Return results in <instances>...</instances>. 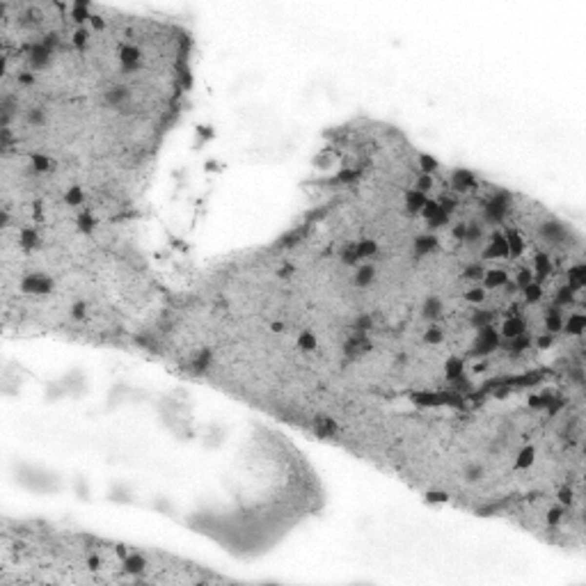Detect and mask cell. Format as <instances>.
Here are the masks:
<instances>
[{
	"mask_svg": "<svg viewBox=\"0 0 586 586\" xmlns=\"http://www.w3.org/2000/svg\"><path fill=\"white\" fill-rule=\"evenodd\" d=\"M433 188V179H430V174H419V179H417V183H414V190H419V193H429V190Z\"/></svg>",
	"mask_w": 586,
	"mask_h": 586,
	"instance_id": "obj_36",
	"label": "cell"
},
{
	"mask_svg": "<svg viewBox=\"0 0 586 586\" xmlns=\"http://www.w3.org/2000/svg\"><path fill=\"white\" fill-rule=\"evenodd\" d=\"M85 44H87V32H85V30H78V32L74 35V46H76V48H83Z\"/></svg>",
	"mask_w": 586,
	"mask_h": 586,
	"instance_id": "obj_42",
	"label": "cell"
},
{
	"mask_svg": "<svg viewBox=\"0 0 586 586\" xmlns=\"http://www.w3.org/2000/svg\"><path fill=\"white\" fill-rule=\"evenodd\" d=\"M552 341H554V339H552V334L547 332V334L538 337V348H549V346H552Z\"/></svg>",
	"mask_w": 586,
	"mask_h": 586,
	"instance_id": "obj_45",
	"label": "cell"
},
{
	"mask_svg": "<svg viewBox=\"0 0 586 586\" xmlns=\"http://www.w3.org/2000/svg\"><path fill=\"white\" fill-rule=\"evenodd\" d=\"M506 245H508V254H513V259H518L522 252H525V241H522V236H520L518 229H508L506 232Z\"/></svg>",
	"mask_w": 586,
	"mask_h": 586,
	"instance_id": "obj_6",
	"label": "cell"
},
{
	"mask_svg": "<svg viewBox=\"0 0 586 586\" xmlns=\"http://www.w3.org/2000/svg\"><path fill=\"white\" fill-rule=\"evenodd\" d=\"M373 282V266H362L357 275H355V284L357 286H367Z\"/></svg>",
	"mask_w": 586,
	"mask_h": 586,
	"instance_id": "obj_21",
	"label": "cell"
},
{
	"mask_svg": "<svg viewBox=\"0 0 586 586\" xmlns=\"http://www.w3.org/2000/svg\"><path fill=\"white\" fill-rule=\"evenodd\" d=\"M506 282H508V275H506V271H502V268L486 271V275H483L486 289H499V286H506Z\"/></svg>",
	"mask_w": 586,
	"mask_h": 586,
	"instance_id": "obj_8",
	"label": "cell"
},
{
	"mask_svg": "<svg viewBox=\"0 0 586 586\" xmlns=\"http://www.w3.org/2000/svg\"><path fill=\"white\" fill-rule=\"evenodd\" d=\"M147 568V561H144L142 556L140 554H131L126 559V570H131V572H140V570H144Z\"/></svg>",
	"mask_w": 586,
	"mask_h": 586,
	"instance_id": "obj_26",
	"label": "cell"
},
{
	"mask_svg": "<svg viewBox=\"0 0 586 586\" xmlns=\"http://www.w3.org/2000/svg\"><path fill=\"white\" fill-rule=\"evenodd\" d=\"M437 248V238L435 236H419L417 241H414V250H417V254H426L429 250Z\"/></svg>",
	"mask_w": 586,
	"mask_h": 586,
	"instance_id": "obj_19",
	"label": "cell"
},
{
	"mask_svg": "<svg viewBox=\"0 0 586 586\" xmlns=\"http://www.w3.org/2000/svg\"><path fill=\"white\" fill-rule=\"evenodd\" d=\"M440 211H442V209H440V204H437V199H426V204L421 206V211H419V213H421V215H424V218H426V220H433V218H435V215H437V213H440Z\"/></svg>",
	"mask_w": 586,
	"mask_h": 586,
	"instance_id": "obj_22",
	"label": "cell"
},
{
	"mask_svg": "<svg viewBox=\"0 0 586 586\" xmlns=\"http://www.w3.org/2000/svg\"><path fill=\"white\" fill-rule=\"evenodd\" d=\"M298 348H300V351H314L316 348V337L309 330L300 332V337H298Z\"/></svg>",
	"mask_w": 586,
	"mask_h": 586,
	"instance_id": "obj_23",
	"label": "cell"
},
{
	"mask_svg": "<svg viewBox=\"0 0 586 586\" xmlns=\"http://www.w3.org/2000/svg\"><path fill=\"white\" fill-rule=\"evenodd\" d=\"M64 202L71 204V206H76V204H83V190L78 188V186L69 188V190H67V195H64Z\"/></svg>",
	"mask_w": 586,
	"mask_h": 586,
	"instance_id": "obj_33",
	"label": "cell"
},
{
	"mask_svg": "<svg viewBox=\"0 0 586 586\" xmlns=\"http://www.w3.org/2000/svg\"><path fill=\"white\" fill-rule=\"evenodd\" d=\"M126 97H128V92L124 90V87H115V90H110V94H108V101H110V103H119V101H124Z\"/></svg>",
	"mask_w": 586,
	"mask_h": 586,
	"instance_id": "obj_39",
	"label": "cell"
},
{
	"mask_svg": "<svg viewBox=\"0 0 586 586\" xmlns=\"http://www.w3.org/2000/svg\"><path fill=\"white\" fill-rule=\"evenodd\" d=\"M549 271H552V263H549V256L547 254H536L534 256V275H538V277H547Z\"/></svg>",
	"mask_w": 586,
	"mask_h": 586,
	"instance_id": "obj_15",
	"label": "cell"
},
{
	"mask_svg": "<svg viewBox=\"0 0 586 586\" xmlns=\"http://www.w3.org/2000/svg\"><path fill=\"white\" fill-rule=\"evenodd\" d=\"M525 330H527L525 321H522V318H518V316H513V318H506V321H504V325H502V337L513 339V337H518V334H522Z\"/></svg>",
	"mask_w": 586,
	"mask_h": 586,
	"instance_id": "obj_9",
	"label": "cell"
},
{
	"mask_svg": "<svg viewBox=\"0 0 586 586\" xmlns=\"http://www.w3.org/2000/svg\"><path fill=\"white\" fill-rule=\"evenodd\" d=\"M568 286L572 291H582L586 286V268L584 266H575L568 271Z\"/></svg>",
	"mask_w": 586,
	"mask_h": 586,
	"instance_id": "obj_10",
	"label": "cell"
},
{
	"mask_svg": "<svg viewBox=\"0 0 586 586\" xmlns=\"http://www.w3.org/2000/svg\"><path fill=\"white\" fill-rule=\"evenodd\" d=\"M437 204H440V209H442L447 215H449L451 211H456V206H458V202H456V199H451V197H440V199H437Z\"/></svg>",
	"mask_w": 586,
	"mask_h": 586,
	"instance_id": "obj_38",
	"label": "cell"
},
{
	"mask_svg": "<svg viewBox=\"0 0 586 586\" xmlns=\"http://www.w3.org/2000/svg\"><path fill=\"white\" fill-rule=\"evenodd\" d=\"M71 316H74V318H83L85 316V305L83 302H76L74 307H71Z\"/></svg>",
	"mask_w": 586,
	"mask_h": 586,
	"instance_id": "obj_44",
	"label": "cell"
},
{
	"mask_svg": "<svg viewBox=\"0 0 586 586\" xmlns=\"http://www.w3.org/2000/svg\"><path fill=\"white\" fill-rule=\"evenodd\" d=\"M426 199L429 197L424 195V193H419V190H408L406 193V206L410 213H419L421 206L426 204Z\"/></svg>",
	"mask_w": 586,
	"mask_h": 586,
	"instance_id": "obj_12",
	"label": "cell"
},
{
	"mask_svg": "<svg viewBox=\"0 0 586 586\" xmlns=\"http://www.w3.org/2000/svg\"><path fill=\"white\" fill-rule=\"evenodd\" d=\"M483 275H486V271H483L481 266H469V268L465 271L467 279H479V277H483Z\"/></svg>",
	"mask_w": 586,
	"mask_h": 586,
	"instance_id": "obj_41",
	"label": "cell"
},
{
	"mask_svg": "<svg viewBox=\"0 0 586 586\" xmlns=\"http://www.w3.org/2000/svg\"><path fill=\"white\" fill-rule=\"evenodd\" d=\"M76 225H78V229L85 234H92V229H94V225H97V220H94V215L92 213H83L80 218L76 220Z\"/></svg>",
	"mask_w": 586,
	"mask_h": 586,
	"instance_id": "obj_25",
	"label": "cell"
},
{
	"mask_svg": "<svg viewBox=\"0 0 586 586\" xmlns=\"http://www.w3.org/2000/svg\"><path fill=\"white\" fill-rule=\"evenodd\" d=\"M534 458H536V449L534 447H525V449L518 453L513 467H515V469H529V467L534 465Z\"/></svg>",
	"mask_w": 586,
	"mask_h": 586,
	"instance_id": "obj_13",
	"label": "cell"
},
{
	"mask_svg": "<svg viewBox=\"0 0 586 586\" xmlns=\"http://www.w3.org/2000/svg\"><path fill=\"white\" fill-rule=\"evenodd\" d=\"M543 298V289L541 284H536V282H531V284L525 289V300L527 302H538Z\"/></svg>",
	"mask_w": 586,
	"mask_h": 586,
	"instance_id": "obj_27",
	"label": "cell"
},
{
	"mask_svg": "<svg viewBox=\"0 0 586 586\" xmlns=\"http://www.w3.org/2000/svg\"><path fill=\"white\" fill-rule=\"evenodd\" d=\"M508 256V245L502 234H492L490 236V245L483 250V259H504Z\"/></svg>",
	"mask_w": 586,
	"mask_h": 586,
	"instance_id": "obj_3",
	"label": "cell"
},
{
	"mask_svg": "<svg viewBox=\"0 0 586 586\" xmlns=\"http://www.w3.org/2000/svg\"><path fill=\"white\" fill-rule=\"evenodd\" d=\"M451 181H453V188L456 190H469L476 186V176H474L469 170H456L453 176H451Z\"/></svg>",
	"mask_w": 586,
	"mask_h": 586,
	"instance_id": "obj_5",
	"label": "cell"
},
{
	"mask_svg": "<svg viewBox=\"0 0 586 586\" xmlns=\"http://www.w3.org/2000/svg\"><path fill=\"white\" fill-rule=\"evenodd\" d=\"M440 312H442V302H440V298H437V295H430V298H426L421 314L426 316V318H437V316H440Z\"/></svg>",
	"mask_w": 586,
	"mask_h": 586,
	"instance_id": "obj_17",
	"label": "cell"
},
{
	"mask_svg": "<svg viewBox=\"0 0 586 586\" xmlns=\"http://www.w3.org/2000/svg\"><path fill=\"white\" fill-rule=\"evenodd\" d=\"M357 179V172L355 170H344V172L339 174V181H353Z\"/></svg>",
	"mask_w": 586,
	"mask_h": 586,
	"instance_id": "obj_47",
	"label": "cell"
},
{
	"mask_svg": "<svg viewBox=\"0 0 586 586\" xmlns=\"http://www.w3.org/2000/svg\"><path fill=\"white\" fill-rule=\"evenodd\" d=\"M465 300L467 302H483L486 300V291L479 289V286H474V289H469V291L465 293Z\"/></svg>",
	"mask_w": 586,
	"mask_h": 586,
	"instance_id": "obj_37",
	"label": "cell"
},
{
	"mask_svg": "<svg viewBox=\"0 0 586 586\" xmlns=\"http://www.w3.org/2000/svg\"><path fill=\"white\" fill-rule=\"evenodd\" d=\"M419 165H421V174H430L433 170H437V160L433 156H429V154H421Z\"/></svg>",
	"mask_w": 586,
	"mask_h": 586,
	"instance_id": "obj_30",
	"label": "cell"
},
{
	"mask_svg": "<svg viewBox=\"0 0 586 586\" xmlns=\"http://www.w3.org/2000/svg\"><path fill=\"white\" fill-rule=\"evenodd\" d=\"M367 328H371V318H369V316H364V314H362L360 318H357V330L362 332V330H367Z\"/></svg>",
	"mask_w": 586,
	"mask_h": 586,
	"instance_id": "obj_46",
	"label": "cell"
},
{
	"mask_svg": "<svg viewBox=\"0 0 586 586\" xmlns=\"http://www.w3.org/2000/svg\"><path fill=\"white\" fill-rule=\"evenodd\" d=\"M497 346H499V334L492 325H483L476 332V339H474V355H488L492 353Z\"/></svg>",
	"mask_w": 586,
	"mask_h": 586,
	"instance_id": "obj_1",
	"label": "cell"
},
{
	"mask_svg": "<svg viewBox=\"0 0 586 586\" xmlns=\"http://www.w3.org/2000/svg\"><path fill=\"white\" fill-rule=\"evenodd\" d=\"M463 360L460 357H449L447 360V367H444V376H447V380H458L460 376H463Z\"/></svg>",
	"mask_w": 586,
	"mask_h": 586,
	"instance_id": "obj_14",
	"label": "cell"
},
{
	"mask_svg": "<svg viewBox=\"0 0 586 586\" xmlns=\"http://www.w3.org/2000/svg\"><path fill=\"white\" fill-rule=\"evenodd\" d=\"M527 346H531V337L529 334H518V337L511 339V351H515V353H520V351H525Z\"/></svg>",
	"mask_w": 586,
	"mask_h": 586,
	"instance_id": "obj_28",
	"label": "cell"
},
{
	"mask_svg": "<svg viewBox=\"0 0 586 586\" xmlns=\"http://www.w3.org/2000/svg\"><path fill=\"white\" fill-rule=\"evenodd\" d=\"M314 433L318 437H330L337 433V424L332 419H316L314 421Z\"/></svg>",
	"mask_w": 586,
	"mask_h": 586,
	"instance_id": "obj_16",
	"label": "cell"
},
{
	"mask_svg": "<svg viewBox=\"0 0 586 586\" xmlns=\"http://www.w3.org/2000/svg\"><path fill=\"white\" fill-rule=\"evenodd\" d=\"M465 232H467V225H458L456 229H453V234H456V238H465Z\"/></svg>",
	"mask_w": 586,
	"mask_h": 586,
	"instance_id": "obj_50",
	"label": "cell"
},
{
	"mask_svg": "<svg viewBox=\"0 0 586 586\" xmlns=\"http://www.w3.org/2000/svg\"><path fill=\"white\" fill-rule=\"evenodd\" d=\"M442 337H444V334H442V330H440L437 325H430L429 330L424 332V341H426V344H440V341H442Z\"/></svg>",
	"mask_w": 586,
	"mask_h": 586,
	"instance_id": "obj_31",
	"label": "cell"
},
{
	"mask_svg": "<svg viewBox=\"0 0 586 586\" xmlns=\"http://www.w3.org/2000/svg\"><path fill=\"white\" fill-rule=\"evenodd\" d=\"M119 60L126 69H136L140 64V60H142V53H140L137 46H124L119 53Z\"/></svg>",
	"mask_w": 586,
	"mask_h": 586,
	"instance_id": "obj_7",
	"label": "cell"
},
{
	"mask_svg": "<svg viewBox=\"0 0 586 586\" xmlns=\"http://www.w3.org/2000/svg\"><path fill=\"white\" fill-rule=\"evenodd\" d=\"M506 209H508V197L506 195L497 197V199H490V202L486 204V218H488L490 222H499V220L504 218Z\"/></svg>",
	"mask_w": 586,
	"mask_h": 586,
	"instance_id": "obj_4",
	"label": "cell"
},
{
	"mask_svg": "<svg viewBox=\"0 0 586 586\" xmlns=\"http://www.w3.org/2000/svg\"><path fill=\"white\" fill-rule=\"evenodd\" d=\"M429 504H442L449 499V495L447 492H437V490H433V492H426V497H424Z\"/></svg>",
	"mask_w": 586,
	"mask_h": 586,
	"instance_id": "obj_40",
	"label": "cell"
},
{
	"mask_svg": "<svg viewBox=\"0 0 586 586\" xmlns=\"http://www.w3.org/2000/svg\"><path fill=\"white\" fill-rule=\"evenodd\" d=\"M534 282V273H531V268H522V271L518 273V279H515V286H520V289H527V286Z\"/></svg>",
	"mask_w": 586,
	"mask_h": 586,
	"instance_id": "obj_32",
	"label": "cell"
},
{
	"mask_svg": "<svg viewBox=\"0 0 586 586\" xmlns=\"http://www.w3.org/2000/svg\"><path fill=\"white\" fill-rule=\"evenodd\" d=\"M559 520H561V511H559V508H552V511L547 513V522L549 525H556Z\"/></svg>",
	"mask_w": 586,
	"mask_h": 586,
	"instance_id": "obj_48",
	"label": "cell"
},
{
	"mask_svg": "<svg viewBox=\"0 0 586 586\" xmlns=\"http://www.w3.org/2000/svg\"><path fill=\"white\" fill-rule=\"evenodd\" d=\"M564 328V321H561V316H559V312L556 309H552V312H547V318H545V330L552 334V332H559Z\"/></svg>",
	"mask_w": 586,
	"mask_h": 586,
	"instance_id": "obj_20",
	"label": "cell"
},
{
	"mask_svg": "<svg viewBox=\"0 0 586 586\" xmlns=\"http://www.w3.org/2000/svg\"><path fill=\"white\" fill-rule=\"evenodd\" d=\"M572 293H575V291H572L570 286H564V289H559V293H556V305H559V307H564V305L572 302V298H575Z\"/></svg>",
	"mask_w": 586,
	"mask_h": 586,
	"instance_id": "obj_34",
	"label": "cell"
},
{
	"mask_svg": "<svg viewBox=\"0 0 586 586\" xmlns=\"http://www.w3.org/2000/svg\"><path fill=\"white\" fill-rule=\"evenodd\" d=\"M447 220H449V215H447L444 211H440V213H437L435 218H433V220H429V225H430V227H440V225H447Z\"/></svg>",
	"mask_w": 586,
	"mask_h": 586,
	"instance_id": "obj_43",
	"label": "cell"
},
{
	"mask_svg": "<svg viewBox=\"0 0 586 586\" xmlns=\"http://www.w3.org/2000/svg\"><path fill=\"white\" fill-rule=\"evenodd\" d=\"M21 245H23V248H28V250L37 248V245H39L37 232H35V229H23V232H21Z\"/></svg>",
	"mask_w": 586,
	"mask_h": 586,
	"instance_id": "obj_24",
	"label": "cell"
},
{
	"mask_svg": "<svg viewBox=\"0 0 586 586\" xmlns=\"http://www.w3.org/2000/svg\"><path fill=\"white\" fill-rule=\"evenodd\" d=\"M273 330H275V332H282V323H273Z\"/></svg>",
	"mask_w": 586,
	"mask_h": 586,
	"instance_id": "obj_52",
	"label": "cell"
},
{
	"mask_svg": "<svg viewBox=\"0 0 586 586\" xmlns=\"http://www.w3.org/2000/svg\"><path fill=\"white\" fill-rule=\"evenodd\" d=\"M492 318H495V314H492V312H486V309H483V312H476V314L472 316V323L476 325V328H483V325H490V323H492Z\"/></svg>",
	"mask_w": 586,
	"mask_h": 586,
	"instance_id": "obj_29",
	"label": "cell"
},
{
	"mask_svg": "<svg viewBox=\"0 0 586 586\" xmlns=\"http://www.w3.org/2000/svg\"><path fill=\"white\" fill-rule=\"evenodd\" d=\"M529 403H531V408H543V406H545L541 396H531V401H529Z\"/></svg>",
	"mask_w": 586,
	"mask_h": 586,
	"instance_id": "obj_51",
	"label": "cell"
},
{
	"mask_svg": "<svg viewBox=\"0 0 586 586\" xmlns=\"http://www.w3.org/2000/svg\"><path fill=\"white\" fill-rule=\"evenodd\" d=\"M32 167L37 172H46V170H51V160L46 156H41V154H32Z\"/></svg>",
	"mask_w": 586,
	"mask_h": 586,
	"instance_id": "obj_35",
	"label": "cell"
},
{
	"mask_svg": "<svg viewBox=\"0 0 586 586\" xmlns=\"http://www.w3.org/2000/svg\"><path fill=\"white\" fill-rule=\"evenodd\" d=\"M586 328V318L582 312H575V314L568 316V321H566V325L561 328V330H566L568 334H582Z\"/></svg>",
	"mask_w": 586,
	"mask_h": 586,
	"instance_id": "obj_11",
	"label": "cell"
},
{
	"mask_svg": "<svg viewBox=\"0 0 586 586\" xmlns=\"http://www.w3.org/2000/svg\"><path fill=\"white\" fill-rule=\"evenodd\" d=\"M559 499L564 504H570L572 502V492H570V488H564L561 492H559Z\"/></svg>",
	"mask_w": 586,
	"mask_h": 586,
	"instance_id": "obj_49",
	"label": "cell"
},
{
	"mask_svg": "<svg viewBox=\"0 0 586 586\" xmlns=\"http://www.w3.org/2000/svg\"><path fill=\"white\" fill-rule=\"evenodd\" d=\"M376 252H378V245H376V241H371V238H364V241H360L357 245H355V254H357V259L373 256Z\"/></svg>",
	"mask_w": 586,
	"mask_h": 586,
	"instance_id": "obj_18",
	"label": "cell"
},
{
	"mask_svg": "<svg viewBox=\"0 0 586 586\" xmlns=\"http://www.w3.org/2000/svg\"><path fill=\"white\" fill-rule=\"evenodd\" d=\"M21 289L25 293H48L53 289V279L46 275H25Z\"/></svg>",
	"mask_w": 586,
	"mask_h": 586,
	"instance_id": "obj_2",
	"label": "cell"
}]
</instances>
